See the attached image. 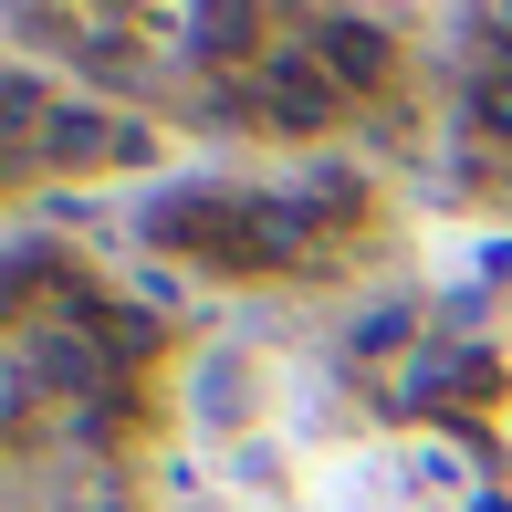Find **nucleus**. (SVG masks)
Returning <instances> with one entry per match:
<instances>
[{"label":"nucleus","instance_id":"nucleus-1","mask_svg":"<svg viewBox=\"0 0 512 512\" xmlns=\"http://www.w3.org/2000/svg\"><path fill=\"white\" fill-rule=\"evenodd\" d=\"M147 241L209 251L220 272H314L324 262V220L304 199H220V189L157 199L147 209Z\"/></svg>","mask_w":512,"mask_h":512},{"label":"nucleus","instance_id":"nucleus-2","mask_svg":"<svg viewBox=\"0 0 512 512\" xmlns=\"http://www.w3.org/2000/svg\"><path fill=\"white\" fill-rule=\"evenodd\" d=\"M335 105H345V84L324 74V53H314V42L251 53L241 74L220 84V115H251V126H272V136H324V126H335Z\"/></svg>","mask_w":512,"mask_h":512},{"label":"nucleus","instance_id":"nucleus-3","mask_svg":"<svg viewBox=\"0 0 512 512\" xmlns=\"http://www.w3.org/2000/svg\"><path fill=\"white\" fill-rule=\"evenodd\" d=\"M136 147H147V126H126V115H105V105H53V126H42L32 157H53V168H115V157H136Z\"/></svg>","mask_w":512,"mask_h":512},{"label":"nucleus","instance_id":"nucleus-4","mask_svg":"<svg viewBox=\"0 0 512 512\" xmlns=\"http://www.w3.org/2000/svg\"><path fill=\"white\" fill-rule=\"evenodd\" d=\"M314 53H324V74H335L345 95H356V84H387V63H398V53H387V32H377V21H356V11H324V21H314Z\"/></svg>","mask_w":512,"mask_h":512},{"label":"nucleus","instance_id":"nucleus-5","mask_svg":"<svg viewBox=\"0 0 512 512\" xmlns=\"http://www.w3.org/2000/svg\"><path fill=\"white\" fill-rule=\"evenodd\" d=\"M21 377H53L63 398H84V387L115 377V356H105V345H84V335H21Z\"/></svg>","mask_w":512,"mask_h":512},{"label":"nucleus","instance_id":"nucleus-6","mask_svg":"<svg viewBox=\"0 0 512 512\" xmlns=\"http://www.w3.org/2000/svg\"><path fill=\"white\" fill-rule=\"evenodd\" d=\"M42 283H53V251H32V241H21V251H11V304H32V293H42ZM53 314H63V324H74V335H84V324H105L115 304H105V293H95V283H84V272H74V293H63V304H53Z\"/></svg>","mask_w":512,"mask_h":512},{"label":"nucleus","instance_id":"nucleus-7","mask_svg":"<svg viewBox=\"0 0 512 512\" xmlns=\"http://www.w3.org/2000/svg\"><path fill=\"white\" fill-rule=\"evenodd\" d=\"M471 126H481V136H502V147H512V53H492V63L471 74Z\"/></svg>","mask_w":512,"mask_h":512},{"label":"nucleus","instance_id":"nucleus-8","mask_svg":"<svg viewBox=\"0 0 512 512\" xmlns=\"http://www.w3.org/2000/svg\"><path fill=\"white\" fill-rule=\"evenodd\" d=\"M481 512H512V502H502V492H492V502H481Z\"/></svg>","mask_w":512,"mask_h":512}]
</instances>
